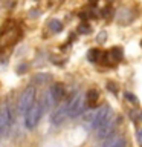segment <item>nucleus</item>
<instances>
[{"instance_id": "1", "label": "nucleus", "mask_w": 142, "mask_h": 147, "mask_svg": "<svg viewBox=\"0 0 142 147\" xmlns=\"http://www.w3.org/2000/svg\"><path fill=\"white\" fill-rule=\"evenodd\" d=\"M41 113H43V107H41V104H32V107L26 112V117H25V127L26 129H34L37 124H38L40 118H41Z\"/></svg>"}, {"instance_id": "2", "label": "nucleus", "mask_w": 142, "mask_h": 147, "mask_svg": "<svg viewBox=\"0 0 142 147\" xmlns=\"http://www.w3.org/2000/svg\"><path fill=\"white\" fill-rule=\"evenodd\" d=\"M86 107V100L81 94H76L73 98L67 103V109H69V117L70 118H76L84 112Z\"/></svg>"}, {"instance_id": "3", "label": "nucleus", "mask_w": 142, "mask_h": 147, "mask_svg": "<svg viewBox=\"0 0 142 147\" xmlns=\"http://www.w3.org/2000/svg\"><path fill=\"white\" fill-rule=\"evenodd\" d=\"M112 115V110H110L109 106H101L99 109L93 110V117H92V121H90V129H98L99 126L107 121Z\"/></svg>"}, {"instance_id": "4", "label": "nucleus", "mask_w": 142, "mask_h": 147, "mask_svg": "<svg viewBox=\"0 0 142 147\" xmlns=\"http://www.w3.org/2000/svg\"><path fill=\"white\" fill-rule=\"evenodd\" d=\"M34 103H35V89L34 87H27V89L21 94L20 103H18V112L26 113L27 110L32 107Z\"/></svg>"}, {"instance_id": "5", "label": "nucleus", "mask_w": 142, "mask_h": 147, "mask_svg": "<svg viewBox=\"0 0 142 147\" xmlns=\"http://www.w3.org/2000/svg\"><path fill=\"white\" fill-rule=\"evenodd\" d=\"M115 132V121L113 119H107L102 126H99L96 129V138L98 140H105V138H110Z\"/></svg>"}, {"instance_id": "6", "label": "nucleus", "mask_w": 142, "mask_h": 147, "mask_svg": "<svg viewBox=\"0 0 142 147\" xmlns=\"http://www.w3.org/2000/svg\"><path fill=\"white\" fill-rule=\"evenodd\" d=\"M67 117H69L67 104H61L60 107H57V110H54L52 117H50V121H52V124H55V126H58V124H61Z\"/></svg>"}, {"instance_id": "7", "label": "nucleus", "mask_w": 142, "mask_h": 147, "mask_svg": "<svg viewBox=\"0 0 142 147\" xmlns=\"http://www.w3.org/2000/svg\"><path fill=\"white\" fill-rule=\"evenodd\" d=\"M12 124V115H11V110L8 107H3L0 110V126L3 129V133H6L9 130V127H11Z\"/></svg>"}, {"instance_id": "8", "label": "nucleus", "mask_w": 142, "mask_h": 147, "mask_svg": "<svg viewBox=\"0 0 142 147\" xmlns=\"http://www.w3.org/2000/svg\"><path fill=\"white\" fill-rule=\"evenodd\" d=\"M50 94H52L54 101H61L64 98V95H66V90H64V86L61 83H55L52 89H50Z\"/></svg>"}, {"instance_id": "9", "label": "nucleus", "mask_w": 142, "mask_h": 147, "mask_svg": "<svg viewBox=\"0 0 142 147\" xmlns=\"http://www.w3.org/2000/svg\"><path fill=\"white\" fill-rule=\"evenodd\" d=\"M98 98H99V94H98V90H95V89H90L86 95L87 104H90V106H93L96 101H98Z\"/></svg>"}, {"instance_id": "10", "label": "nucleus", "mask_w": 142, "mask_h": 147, "mask_svg": "<svg viewBox=\"0 0 142 147\" xmlns=\"http://www.w3.org/2000/svg\"><path fill=\"white\" fill-rule=\"evenodd\" d=\"M87 57H89V60L92 63H98L101 57H102V52H101L99 49H90L89 54H87Z\"/></svg>"}, {"instance_id": "11", "label": "nucleus", "mask_w": 142, "mask_h": 147, "mask_svg": "<svg viewBox=\"0 0 142 147\" xmlns=\"http://www.w3.org/2000/svg\"><path fill=\"white\" fill-rule=\"evenodd\" d=\"M49 28H50V31H52V32H60L63 29V23L60 20H57V18H54V20L49 22Z\"/></svg>"}, {"instance_id": "12", "label": "nucleus", "mask_w": 142, "mask_h": 147, "mask_svg": "<svg viewBox=\"0 0 142 147\" xmlns=\"http://www.w3.org/2000/svg\"><path fill=\"white\" fill-rule=\"evenodd\" d=\"M112 57H113V60H121L122 57H124V52H122V48H113L112 49Z\"/></svg>"}, {"instance_id": "13", "label": "nucleus", "mask_w": 142, "mask_h": 147, "mask_svg": "<svg viewBox=\"0 0 142 147\" xmlns=\"http://www.w3.org/2000/svg\"><path fill=\"white\" fill-rule=\"evenodd\" d=\"M110 147H127V141L125 138H118V140H115L112 142V146Z\"/></svg>"}, {"instance_id": "14", "label": "nucleus", "mask_w": 142, "mask_h": 147, "mask_svg": "<svg viewBox=\"0 0 142 147\" xmlns=\"http://www.w3.org/2000/svg\"><path fill=\"white\" fill-rule=\"evenodd\" d=\"M78 32H80V34H89V32H90V26L87 25V23H81V25L78 26Z\"/></svg>"}, {"instance_id": "15", "label": "nucleus", "mask_w": 142, "mask_h": 147, "mask_svg": "<svg viewBox=\"0 0 142 147\" xmlns=\"http://www.w3.org/2000/svg\"><path fill=\"white\" fill-rule=\"evenodd\" d=\"M101 16H102L104 18H110V17H112V8H110V6L104 8L102 11H101Z\"/></svg>"}, {"instance_id": "16", "label": "nucleus", "mask_w": 142, "mask_h": 147, "mask_svg": "<svg viewBox=\"0 0 142 147\" xmlns=\"http://www.w3.org/2000/svg\"><path fill=\"white\" fill-rule=\"evenodd\" d=\"M125 100L128 101V103H133V104H136L137 103V100H136V96L130 94V92H125Z\"/></svg>"}, {"instance_id": "17", "label": "nucleus", "mask_w": 142, "mask_h": 147, "mask_svg": "<svg viewBox=\"0 0 142 147\" xmlns=\"http://www.w3.org/2000/svg\"><path fill=\"white\" fill-rule=\"evenodd\" d=\"M96 40H98L99 41V43H104V41L105 40H107V32H99V34H98V38H96Z\"/></svg>"}, {"instance_id": "18", "label": "nucleus", "mask_w": 142, "mask_h": 147, "mask_svg": "<svg viewBox=\"0 0 142 147\" xmlns=\"http://www.w3.org/2000/svg\"><path fill=\"white\" fill-rule=\"evenodd\" d=\"M136 140H137V142H139V144L142 146V129L136 132Z\"/></svg>"}, {"instance_id": "19", "label": "nucleus", "mask_w": 142, "mask_h": 147, "mask_svg": "<svg viewBox=\"0 0 142 147\" xmlns=\"http://www.w3.org/2000/svg\"><path fill=\"white\" fill-rule=\"evenodd\" d=\"M107 87H109V90H112V92H113V94H118V89L115 87V84H113V83H109V84H107Z\"/></svg>"}, {"instance_id": "20", "label": "nucleus", "mask_w": 142, "mask_h": 147, "mask_svg": "<svg viewBox=\"0 0 142 147\" xmlns=\"http://www.w3.org/2000/svg\"><path fill=\"white\" fill-rule=\"evenodd\" d=\"M46 80H49V77H48V75H46V77H37V78H35V81H38V83L46 81Z\"/></svg>"}, {"instance_id": "21", "label": "nucleus", "mask_w": 142, "mask_h": 147, "mask_svg": "<svg viewBox=\"0 0 142 147\" xmlns=\"http://www.w3.org/2000/svg\"><path fill=\"white\" fill-rule=\"evenodd\" d=\"M131 118H133V119H136V118H137V115H136V112H135V110L131 112Z\"/></svg>"}, {"instance_id": "22", "label": "nucleus", "mask_w": 142, "mask_h": 147, "mask_svg": "<svg viewBox=\"0 0 142 147\" xmlns=\"http://www.w3.org/2000/svg\"><path fill=\"white\" fill-rule=\"evenodd\" d=\"M89 2H90V3H93V5H95V3H98V0H89Z\"/></svg>"}, {"instance_id": "23", "label": "nucleus", "mask_w": 142, "mask_h": 147, "mask_svg": "<svg viewBox=\"0 0 142 147\" xmlns=\"http://www.w3.org/2000/svg\"><path fill=\"white\" fill-rule=\"evenodd\" d=\"M141 118H142V112H141Z\"/></svg>"}, {"instance_id": "24", "label": "nucleus", "mask_w": 142, "mask_h": 147, "mask_svg": "<svg viewBox=\"0 0 142 147\" xmlns=\"http://www.w3.org/2000/svg\"><path fill=\"white\" fill-rule=\"evenodd\" d=\"M109 2H113V0H109Z\"/></svg>"}, {"instance_id": "25", "label": "nucleus", "mask_w": 142, "mask_h": 147, "mask_svg": "<svg viewBox=\"0 0 142 147\" xmlns=\"http://www.w3.org/2000/svg\"><path fill=\"white\" fill-rule=\"evenodd\" d=\"M141 46H142V43H141Z\"/></svg>"}]
</instances>
